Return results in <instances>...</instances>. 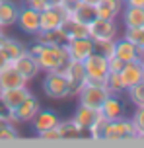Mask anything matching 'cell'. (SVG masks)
<instances>
[{
	"label": "cell",
	"instance_id": "obj_1",
	"mask_svg": "<svg viewBox=\"0 0 144 148\" xmlns=\"http://www.w3.org/2000/svg\"><path fill=\"white\" fill-rule=\"evenodd\" d=\"M37 62L43 72H57L68 62L64 45H43L41 53L37 55Z\"/></svg>",
	"mask_w": 144,
	"mask_h": 148
},
{
	"label": "cell",
	"instance_id": "obj_2",
	"mask_svg": "<svg viewBox=\"0 0 144 148\" xmlns=\"http://www.w3.org/2000/svg\"><path fill=\"white\" fill-rule=\"evenodd\" d=\"M130 138H136V131L130 119L119 117L105 123L103 140H130Z\"/></svg>",
	"mask_w": 144,
	"mask_h": 148
},
{
	"label": "cell",
	"instance_id": "obj_3",
	"mask_svg": "<svg viewBox=\"0 0 144 148\" xmlns=\"http://www.w3.org/2000/svg\"><path fill=\"white\" fill-rule=\"evenodd\" d=\"M45 80H43V92L47 97L51 99H64V97L72 96L70 84L66 76L61 72H45Z\"/></svg>",
	"mask_w": 144,
	"mask_h": 148
},
{
	"label": "cell",
	"instance_id": "obj_4",
	"mask_svg": "<svg viewBox=\"0 0 144 148\" xmlns=\"http://www.w3.org/2000/svg\"><path fill=\"white\" fill-rule=\"evenodd\" d=\"M109 96V92L105 90L103 84H98V82H84V86L78 92V101L82 105H88V107H93L98 109L101 107V103L105 101V97Z\"/></svg>",
	"mask_w": 144,
	"mask_h": 148
},
{
	"label": "cell",
	"instance_id": "obj_5",
	"mask_svg": "<svg viewBox=\"0 0 144 148\" xmlns=\"http://www.w3.org/2000/svg\"><path fill=\"white\" fill-rule=\"evenodd\" d=\"M84 68H86V82H98V84H103L107 72V57L99 55L98 51H93L84 60Z\"/></svg>",
	"mask_w": 144,
	"mask_h": 148
},
{
	"label": "cell",
	"instance_id": "obj_6",
	"mask_svg": "<svg viewBox=\"0 0 144 148\" xmlns=\"http://www.w3.org/2000/svg\"><path fill=\"white\" fill-rule=\"evenodd\" d=\"M117 23L115 20H103V18H96L93 22L88 25V35L91 41H107V39H117Z\"/></svg>",
	"mask_w": 144,
	"mask_h": 148
},
{
	"label": "cell",
	"instance_id": "obj_7",
	"mask_svg": "<svg viewBox=\"0 0 144 148\" xmlns=\"http://www.w3.org/2000/svg\"><path fill=\"white\" fill-rule=\"evenodd\" d=\"M66 18V12L61 8V4H49L45 10L39 12V31L59 29Z\"/></svg>",
	"mask_w": 144,
	"mask_h": 148
},
{
	"label": "cell",
	"instance_id": "obj_8",
	"mask_svg": "<svg viewBox=\"0 0 144 148\" xmlns=\"http://www.w3.org/2000/svg\"><path fill=\"white\" fill-rule=\"evenodd\" d=\"M39 109H41L39 99L33 96V94H29L16 109L10 111V121H12V123H29L31 119L37 115Z\"/></svg>",
	"mask_w": 144,
	"mask_h": 148
},
{
	"label": "cell",
	"instance_id": "obj_9",
	"mask_svg": "<svg viewBox=\"0 0 144 148\" xmlns=\"http://www.w3.org/2000/svg\"><path fill=\"white\" fill-rule=\"evenodd\" d=\"M64 51L68 55V60H82L84 62L96 51V47L90 37H78V39H68L64 43Z\"/></svg>",
	"mask_w": 144,
	"mask_h": 148
},
{
	"label": "cell",
	"instance_id": "obj_10",
	"mask_svg": "<svg viewBox=\"0 0 144 148\" xmlns=\"http://www.w3.org/2000/svg\"><path fill=\"white\" fill-rule=\"evenodd\" d=\"M66 76V80L70 84V90H72V96H78V92L80 88L84 86V82H86V68H84V62L82 60H68L64 68H62V72Z\"/></svg>",
	"mask_w": 144,
	"mask_h": 148
},
{
	"label": "cell",
	"instance_id": "obj_11",
	"mask_svg": "<svg viewBox=\"0 0 144 148\" xmlns=\"http://www.w3.org/2000/svg\"><path fill=\"white\" fill-rule=\"evenodd\" d=\"M16 23L23 33L35 37L39 33V12H35V10H31L29 6L23 4L18 12V22Z\"/></svg>",
	"mask_w": 144,
	"mask_h": 148
},
{
	"label": "cell",
	"instance_id": "obj_12",
	"mask_svg": "<svg viewBox=\"0 0 144 148\" xmlns=\"http://www.w3.org/2000/svg\"><path fill=\"white\" fill-rule=\"evenodd\" d=\"M115 57H119L123 62H132V60H142L144 53L134 43H130L127 37L115 39Z\"/></svg>",
	"mask_w": 144,
	"mask_h": 148
},
{
	"label": "cell",
	"instance_id": "obj_13",
	"mask_svg": "<svg viewBox=\"0 0 144 148\" xmlns=\"http://www.w3.org/2000/svg\"><path fill=\"white\" fill-rule=\"evenodd\" d=\"M121 76L123 84H125V90L130 88V86H134L138 82L144 80V66H142V60H132V62H125L121 68Z\"/></svg>",
	"mask_w": 144,
	"mask_h": 148
},
{
	"label": "cell",
	"instance_id": "obj_14",
	"mask_svg": "<svg viewBox=\"0 0 144 148\" xmlns=\"http://www.w3.org/2000/svg\"><path fill=\"white\" fill-rule=\"evenodd\" d=\"M31 125H33V131L37 134L45 133V131H49V129H55V127H59V123H61V117L55 113V111H49V109H39L37 115L29 121Z\"/></svg>",
	"mask_w": 144,
	"mask_h": 148
},
{
	"label": "cell",
	"instance_id": "obj_15",
	"mask_svg": "<svg viewBox=\"0 0 144 148\" xmlns=\"http://www.w3.org/2000/svg\"><path fill=\"white\" fill-rule=\"evenodd\" d=\"M27 82L29 80L18 72V68H16L14 64H10V66L0 70V92H2V90H10V88L27 86Z\"/></svg>",
	"mask_w": 144,
	"mask_h": 148
},
{
	"label": "cell",
	"instance_id": "obj_16",
	"mask_svg": "<svg viewBox=\"0 0 144 148\" xmlns=\"http://www.w3.org/2000/svg\"><path fill=\"white\" fill-rule=\"evenodd\" d=\"M12 64H14V66L18 68V72L22 74V76H25L27 80L35 78V76L41 72L39 62H37V57H33V55H29V53H25V55H22L20 59H16Z\"/></svg>",
	"mask_w": 144,
	"mask_h": 148
},
{
	"label": "cell",
	"instance_id": "obj_17",
	"mask_svg": "<svg viewBox=\"0 0 144 148\" xmlns=\"http://www.w3.org/2000/svg\"><path fill=\"white\" fill-rule=\"evenodd\" d=\"M29 94H31V92H29L27 86H20V88L2 90V92H0V99H2V103L8 107V111H12V109H16L18 105L22 103Z\"/></svg>",
	"mask_w": 144,
	"mask_h": 148
},
{
	"label": "cell",
	"instance_id": "obj_18",
	"mask_svg": "<svg viewBox=\"0 0 144 148\" xmlns=\"http://www.w3.org/2000/svg\"><path fill=\"white\" fill-rule=\"evenodd\" d=\"M123 8H125L123 0H98L96 14L98 18H103V20H115L123 12Z\"/></svg>",
	"mask_w": 144,
	"mask_h": 148
},
{
	"label": "cell",
	"instance_id": "obj_19",
	"mask_svg": "<svg viewBox=\"0 0 144 148\" xmlns=\"http://www.w3.org/2000/svg\"><path fill=\"white\" fill-rule=\"evenodd\" d=\"M123 111H125L123 109V101L115 96V94H109V96L105 97V101L101 103V107H99V113H101L107 121H113V119L123 117Z\"/></svg>",
	"mask_w": 144,
	"mask_h": 148
},
{
	"label": "cell",
	"instance_id": "obj_20",
	"mask_svg": "<svg viewBox=\"0 0 144 148\" xmlns=\"http://www.w3.org/2000/svg\"><path fill=\"white\" fill-rule=\"evenodd\" d=\"M98 109H93V107H88V105H82L78 103V107H76V113L74 117H72V121H74L76 125H78V129H82L84 133L88 131V127L96 121V117H98Z\"/></svg>",
	"mask_w": 144,
	"mask_h": 148
},
{
	"label": "cell",
	"instance_id": "obj_21",
	"mask_svg": "<svg viewBox=\"0 0 144 148\" xmlns=\"http://www.w3.org/2000/svg\"><path fill=\"white\" fill-rule=\"evenodd\" d=\"M18 12L20 8L12 0H0V25L2 27H12L18 22Z\"/></svg>",
	"mask_w": 144,
	"mask_h": 148
},
{
	"label": "cell",
	"instance_id": "obj_22",
	"mask_svg": "<svg viewBox=\"0 0 144 148\" xmlns=\"http://www.w3.org/2000/svg\"><path fill=\"white\" fill-rule=\"evenodd\" d=\"M121 14H123L125 27H144V8L142 6H125Z\"/></svg>",
	"mask_w": 144,
	"mask_h": 148
},
{
	"label": "cell",
	"instance_id": "obj_23",
	"mask_svg": "<svg viewBox=\"0 0 144 148\" xmlns=\"http://www.w3.org/2000/svg\"><path fill=\"white\" fill-rule=\"evenodd\" d=\"M61 29L64 31L66 41H68V39H78V37H90V35H88V25L76 22L72 16H66V18H64Z\"/></svg>",
	"mask_w": 144,
	"mask_h": 148
},
{
	"label": "cell",
	"instance_id": "obj_24",
	"mask_svg": "<svg viewBox=\"0 0 144 148\" xmlns=\"http://www.w3.org/2000/svg\"><path fill=\"white\" fill-rule=\"evenodd\" d=\"M72 18H74L76 22H80V23H84V25H90L96 18H98V14H96V6L93 4H86V2H78V6L72 10Z\"/></svg>",
	"mask_w": 144,
	"mask_h": 148
},
{
	"label": "cell",
	"instance_id": "obj_25",
	"mask_svg": "<svg viewBox=\"0 0 144 148\" xmlns=\"http://www.w3.org/2000/svg\"><path fill=\"white\" fill-rule=\"evenodd\" d=\"M35 41L41 45H64L66 43V35L64 31L59 29H49V31H39L35 35Z\"/></svg>",
	"mask_w": 144,
	"mask_h": 148
},
{
	"label": "cell",
	"instance_id": "obj_26",
	"mask_svg": "<svg viewBox=\"0 0 144 148\" xmlns=\"http://www.w3.org/2000/svg\"><path fill=\"white\" fill-rule=\"evenodd\" d=\"M2 49H4V53L10 57L12 62H14L16 59H20L22 55L27 53L25 43H22V41H20V39H16V37H6V41H4V45H2Z\"/></svg>",
	"mask_w": 144,
	"mask_h": 148
},
{
	"label": "cell",
	"instance_id": "obj_27",
	"mask_svg": "<svg viewBox=\"0 0 144 148\" xmlns=\"http://www.w3.org/2000/svg\"><path fill=\"white\" fill-rule=\"evenodd\" d=\"M57 129L61 133V140H76V138H80L84 134V131L78 129V125H76L72 119L70 121H61Z\"/></svg>",
	"mask_w": 144,
	"mask_h": 148
},
{
	"label": "cell",
	"instance_id": "obj_28",
	"mask_svg": "<svg viewBox=\"0 0 144 148\" xmlns=\"http://www.w3.org/2000/svg\"><path fill=\"white\" fill-rule=\"evenodd\" d=\"M103 86H105V90L109 94H115V96H119L121 92H125V84H123L119 72H107L105 80H103Z\"/></svg>",
	"mask_w": 144,
	"mask_h": 148
},
{
	"label": "cell",
	"instance_id": "obj_29",
	"mask_svg": "<svg viewBox=\"0 0 144 148\" xmlns=\"http://www.w3.org/2000/svg\"><path fill=\"white\" fill-rule=\"evenodd\" d=\"M125 92L129 94V99L134 107H144V80L134 84V86H130V88H127Z\"/></svg>",
	"mask_w": 144,
	"mask_h": 148
},
{
	"label": "cell",
	"instance_id": "obj_30",
	"mask_svg": "<svg viewBox=\"0 0 144 148\" xmlns=\"http://www.w3.org/2000/svg\"><path fill=\"white\" fill-rule=\"evenodd\" d=\"M105 123H107V119L103 117L101 113H98L96 121H93V123L88 127V131H86V133L90 134V138H93V140H103V129H105Z\"/></svg>",
	"mask_w": 144,
	"mask_h": 148
},
{
	"label": "cell",
	"instance_id": "obj_31",
	"mask_svg": "<svg viewBox=\"0 0 144 148\" xmlns=\"http://www.w3.org/2000/svg\"><path fill=\"white\" fill-rule=\"evenodd\" d=\"M18 129L10 119H0V140H16Z\"/></svg>",
	"mask_w": 144,
	"mask_h": 148
},
{
	"label": "cell",
	"instance_id": "obj_32",
	"mask_svg": "<svg viewBox=\"0 0 144 148\" xmlns=\"http://www.w3.org/2000/svg\"><path fill=\"white\" fill-rule=\"evenodd\" d=\"M123 37H127L130 43H134L144 53V27H127Z\"/></svg>",
	"mask_w": 144,
	"mask_h": 148
},
{
	"label": "cell",
	"instance_id": "obj_33",
	"mask_svg": "<svg viewBox=\"0 0 144 148\" xmlns=\"http://www.w3.org/2000/svg\"><path fill=\"white\" fill-rule=\"evenodd\" d=\"M93 47L99 55L103 57H113L115 55V39H107V41H93Z\"/></svg>",
	"mask_w": 144,
	"mask_h": 148
},
{
	"label": "cell",
	"instance_id": "obj_34",
	"mask_svg": "<svg viewBox=\"0 0 144 148\" xmlns=\"http://www.w3.org/2000/svg\"><path fill=\"white\" fill-rule=\"evenodd\" d=\"M130 121H132L134 131H136V138H144V107H136Z\"/></svg>",
	"mask_w": 144,
	"mask_h": 148
},
{
	"label": "cell",
	"instance_id": "obj_35",
	"mask_svg": "<svg viewBox=\"0 0 144 148\" xmlns=\"http://www.w3.org/2000/svg\"><path fill=\"white\" fill-rule=\"evenodd\" d=\"M123 64H125V62H123L119 57H115V55L107 59V68H109V72H121Z\"/></svg>",
	"mask_w": 144,
	"mask_h": 148
},
{
	"label": "cell",
	"instance_id": "obj_36",
	"mask_svg": "<svg viewBox=\"0 0 144 148\" xmlns=\"http://www.w3.org/2000/svg\"><path fill=\"white\" fill-rule=\"evenodd\" d=\"M39 138H43V140H61V133H59V129L55 127V129H49L45 133H41Z\"/></svg>",
	"mask_w": 144,
	"mask_h": 148
},
{
	"label": "cell",
	"instance_id": "obj_37",
	"mask_svg": "<svg viewBox=\"0 0 144 148\" xmlns=\"http://www.w3.org/2000/svg\"><path fill=\"white\" fill-rule=\"evenodd\" d=\"M25 6H29L35 12H41V10H45L49 6V2L47 0H25Z\"/></svg>",
	"mask_w": 144,
	"mask_h": 148
},
{
	"label": "cell",
	"instance_id": "obj_38",
	"mask_svg": "<svg viewBox=\"0 0 144 148\" xmlns=\"http://www.w3.org/2000/svg\"><path fill=\"white\" fill-rule=\"evenodd\" d=\"M78 2H80V0H61L59 4H61V8L66 12V16H70V14H72V10L78 6Z\"/></svg>",
	"mask_w": 144,
	"mask_h": 148
},
{
	"label": "cell",
	"instance_id": "obj_39",
	"mask_svg": "<svg viewBox=\"0 0 144 148\" xmlns=\"http://www.w3.org/2000/svg\"><path fill=\"white\" fill-rule=\"evenodd\" d=\"M10 64H12L10 57L4 53V49H0V70H2V68H6V66H10Z\"/></svg>",
	"mask_w": 144,
	"mask_h": 148
},
{
	"label": "cell",
	"instance_id": "obj_40",
	"mask_svg": "<svg viewBox=\"0 0 144 148\" xmlns=\"http://www.w3.org/2000/svg\"><path fill=\"white\" fill-rule=\"evenodd\" d=\"M41 49H43V45L35 41V43L31 45V47H27V53H29V55H33V57H37L39 53H41Z\"/></svg>",
	"mask_w": 144,
	"mask_h": 148
},
{
	"label": "cell",
	"instance_id": "obj_41",
	"mask_svg": "<svg viewBox=\"0 0 144 148\" xmlns=\"http://www.w3.org/2000/svg\"><path fill=\"white\" fill-rule=\"evenodd\" d=\"M0 119H10V111L4 103H2V99H0Z\"/></svg>",
	"mask_w": 144,
	"mask_h": 148
},
{
	"label": "cell",
	"instance_id": "obj_42",
	"mask_svg": "<svg viewBox=\"0 0 144 148\" xmlns=\"http://www.w3.org/2000/svg\"><path fill=\"white\" fill-rule=\"evenodd\" d=\"M125 6H142L144 8V0H123Z\"/></svg>",
	"mask_w": 144,
	"mask_h": 148
},
{
	"label": "cell",
	"instance_id": "obj_43",
	"mask_svg": "<svg viewBox=\"0 0 144 148\" xmlns=\"http://www.w3.org/2000/svg\"><path fill=\"white\" fill-rule=\"evenodd\" d=\"M6 33H4V29H2V27H0V49H2V45H4V41H6Z\"/></svg>",
	"mask_w": 144,
	"mask_h": 148
},
{
	"label": "cell",
	"instance_id": "obj_44",
	"mask_svg": "<svg viewBox=\"0 0 144 148\" xmlns=\"http://www.w3.org/2000/svg\"><path fill=\"white\" fill-rule=\"evenodd\" d=\"M82 2H86V4H93V6L98 4V0H82Z\"/></svg>",
	"mask_w": 144,
	"mask_h": 148
},
{
	"label": "cell",
	"instance_id": "obj_45",
	"mask_svg": "<svg viewBox=\"0 0 144 148\" xmlns=\"http://www.w3.org/2000/svg\"><path fill=\"white\" fill-rule=\"evenodd\" d=\"M142 66H144V57H142Z\"/></svg>",
	"mask_w": 144,
	"mask_h": 148
},
{
	"label": "cell",
	"instance_id": "obj_46",
	"mask_svg": "<svg viewBox=\"0 0 144 148\" xmlns=\"http://www.w3.org/2000/svg\"><path fill=\"white\" fill-rule=\"evenodd\" d=\"M0 27H2V25H0Z\"/></svg>",
	"mask_w": 144,
	"mask_h": 148
}]
</instances>
